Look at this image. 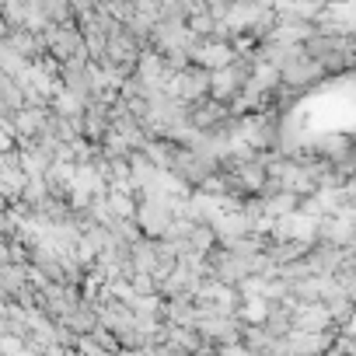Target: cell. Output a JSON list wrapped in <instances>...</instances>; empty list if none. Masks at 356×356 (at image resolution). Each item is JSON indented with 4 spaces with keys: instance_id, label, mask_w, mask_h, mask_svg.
Returning a JSON list of instances; mask_svg holds the SVG:
<instances>
[{
    "instance_id": "obj_1",
    "label": "cell",
    "mask_w": 356,
    "mask_h": 356,
    "mask_svg": "<svg viewBox=\"0 0 356 356\" xmlns=\"http://www.w3.org/2000/svg\"><path fill=\"white\" fill-rule=\"evenodd\" d=\"M276 70H280V81H283V84H293V88H300V91H311V88H318V84L325 81L321 63L311 60V56L300 49V42L293 46V53H290Z\"/></svg>"
},
{
    "instance_id": "obj_2",
    "label": "cell",
    "mask_w": 356,
    "mask_h": 356,
    "mask_svg": "<svg viewBox=\"0 0 356 356\" xmlns=\"http://www.w3.org/2000/svg\"><path fill=\"white\" fill-rule=\"evenodd\" d=\"M171 91L178 98H186V102H196V98L210 95V70L200 67V63H186L182 70L171 77Z\"/></svg>"
},
{
    "instance_id": "obj_4",
    "label": "cell",
    "mask_w": 356,
    "mask_h": 356,
    "mask_svg": "<svg viewBox=\"0 0 356 356\" xmlns=\"http://www.w3.org/2000/svg\"><path fill=\"white\" fill-rule=\"evenodd\" d=\"M18 143H15V136H11V129L8 126H0V154H8V150H15Z\"/></svg>"
},
{
    "instance_id": "obj_3",
    "label": "cell",
    "mask_w": 356,
    "mask_h": 356,
    "mask_svg": "<svg viewBox=\"0 0 356 356\" xmlns=\"http://www.w3.org/2000/svg\"><path fill=\"white\" fill-rule=\"evenodd\" d=\"M231 4H234V0H203V8H207L217 22H224V15L231 11Z\"/></svg>"
}]
</instances>
